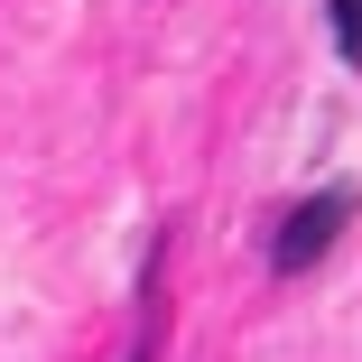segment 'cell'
Listing matches in <instances>:
<instances>
[{"label":"cell","instance_id":"1","mask_svg":"<svg viewBox=\"0 0 362 362\" xmlns=\"http://www.w3.org/2000/svg\"><path fill=\"white\" fill-rule=\"evenodd\" d=\"M353 204H362L353 186H316V195H307V204H298V214H288V223H279V242H269V269H279V279H298V269H316V260L334 251V233L353 223Z\"/></svg>","mask_w":362,"mask_h":362},{"label":"cell","instance_id":"2","mask_svg":"<svg viewBox=\"0 0 362 362\" xmlns=\"http://www.w3.org/2000/svg\"><path fill=\"white\" fill-rule=\"evenodd\" d=\"M334 56L362 65V0H334Z\"/></svg>","mask_w":362,"mask_h":362},{"label":"cell","instance_id":"3","mask_svg":"<svg viewBox=\"0 0 362 362\" xmlns=\"http://www.w3.org/2000/svg\"><path fill=\"white\" fill-rule=\"evenodd\" d=\"M130 362H149V344H139V353H130Z\"/></svg>","mask_w":362,"mask_h":362}]
</instances>
